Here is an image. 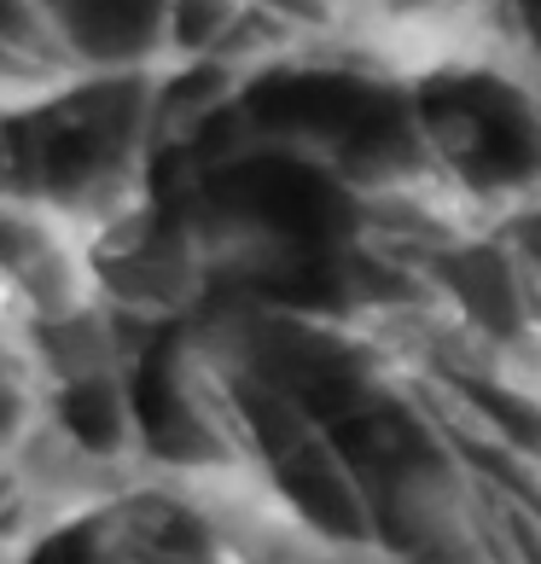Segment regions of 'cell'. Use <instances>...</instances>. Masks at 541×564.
<instances>
[{
	"label": "cell",
	"instance_id": "6da1fadb",
	"mask_svg": "<svg viewBox=\"0 0 541 564\" xmlns=\"http://www.w3.org/2000/svg\"><path fill=\"white\" fill-rule=\"evenodd\" d=\"M332 564H349V558H332ZM372 564H390V558H372Z\"/></svg>",
	"mask_w": 541,
	"mask_h": 564
}]
</instances>
